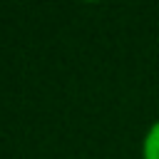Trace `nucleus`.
Segmentation results:
<instances>
[{
    "instance_id": "f257e3e1",
    "label": "nucleus",
    "mask_w": 159,
    "mask_h": 159,
    "mask_svg": "<svg viewBox=\"0 0 159 159\" xmlns=\"http://www.w3.org/2000/svg\"><path fill=\"white\" fill-rule=\"evenodd\" d=\"M139 152H142V159H159V119H154L144 132Z\"/></svg>"
}]
</instances>
